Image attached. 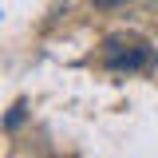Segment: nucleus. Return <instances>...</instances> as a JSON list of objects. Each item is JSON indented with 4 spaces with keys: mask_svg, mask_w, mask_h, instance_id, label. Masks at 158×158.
Returning <instances> with one entry per match:
<instances>
[{
    "mask_svg": "<svg viewBox=\"0 0 158 158\" xmlns=\"http://www.w3.org/2000/svg\"><path fill=\"white\" fill-rule=\"evenodd\" d=\"M123 4H131V0H91V8H99V12H107V8H123Z\"/></svg>",
    "mask_w": 158,
    "mask_h": 158,
    "instance_id": "7ed1b4c3",
    "label": "nucleus"
},
{
    "mask_svg": "<svg viewBox=\"0 0 158 158\" xmlns=\"http://www.w3.org/2000/svg\"><path fill=\"white\" fill-rule=\"evenodd\" d=\"M20 123H24V103H16V107L8 111V118H4V127H8V131H16Z\"/></svg>",
    "mask_w": 158,
    "mask_h": 158,
    "instance_id": "f03ea898",
    "label": "nucleus"
},
{
    "mask_svg": "<svg viewBox=\"0 0 158 158\" xmlns=\"http://www.w3.org/2000/svg\"><path fill=\"white\" fill-rule=\"evenodd\" d=\"M150 59H154V48L150 44H135V48H127V52H107V67L111 71H142V67H150Z\"/></svg>",
    "mask_w": 158,
    "mask_h": 158,
    "instance_id": "f257e3e1",
    "label": "nucleus"
}]
</instances>
